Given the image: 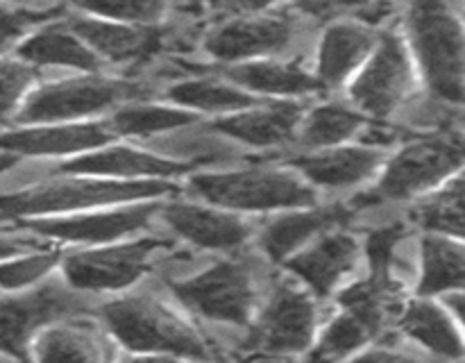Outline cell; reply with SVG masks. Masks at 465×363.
<instances>
[{
	"label": "cell",
	"instance_id": "cell-11",
	"mask_svg": "<svg viewBox=\"0 0 465 363\" xmlns=\"http://www.w3.org/2000/svg\"><path fill=\"white\" fill-rule=\"evenodd\" d=\"M159 200L162 198L109 204V207L64 213V216L30 218V221H23L21 227L39 239L77 245H104L130 239L136 231L145 230L159 216V209H162Z\"/></svg>",
	"mask_w": 465,
	"mask_h": 363
},
{
	"label": "cell",
	"instance_id": "cell-15",
	"mask_svg": "<svg viewBox=\"0 0 465 363\" xmlns=\"http://www.w3.org/2000/svg\"><path fill=\"white\" fill-rule=\"evenodd\" d=\"M193 171L186 163L163 157L148 145H134L132 141H112L100 148L68 157L59 162V175L103 177V180H177Z\"/></svg>",
	"mask_w": 465,
	"mask_h": 363
},
{
	"label": "cell",
	"instance_id": "cell-8",
	"mask_svg": "<svg viewBox=\"0 0 465 363\" xmlns=\"http://www.w3.org/2000/svg\"><path fill=\"white\" fill-rule=\"evenodd\" d=\"M300 18L291 7L213 21L203 36V53L221 66L252 59H284L300 34Z\"/></svg>",
	"mask_w": 465,
	"mask_h": 363
},
{
	"label": "cell",
	"instance_id": "cell-22",
	"mask_svg": "<svg viewBox=\"0 0 465 363\" xmlns=\"http://www.w3.org/2000/svg\"><path fill=\"white\" fill-rule=\"evenodd\" d=\"M16 57L36 73L50 68L62 73H98L104 64L73 30L66 14L41 23L16 45Z\"/></svg>",
	"mask_w": 465,
	"mask_h": 363
},
{
	"label": "cell",
	"instance_id": "cell-21",
	"mask_svg": "<svg viewBox=\"0 0 465 363\" xmlns=\"http://www.w3.org/2000/svg\"><path fill=\"white\" fill-rule=\"evenodd\" d=\"M159 216L163 218L173 234L184 239L186 243L216 252L239 250L252 234V227L243 216L230 209L216 207L209 202H175L162 204Z\"/></svg>",
	"mask_w": 465,
	"mask_h": 363
},
{
	"label": "cell",
	"instance_id": "cell-27",
	"mask_svg": "<svg viewBox=\"0 0 465 363\" xmlns=\"http://www.w3.org/2000/svg\"><path fill=\"white\" fill-rule=\"evenodd\" d=\"M104 118H107L109 130L114 132L116 139L141 141V143L157 139V136L171 134V132L200 121L198 113L189 112V109H182L177 104L166 103V100L154 103L150 98L118 104Z\"/></svg>",
	"mask_w": 465,
	"mask_h": 363
},
{
	"label": "cell",
	"instance_id": "cell-5",
	"mask_svg": "<svg viewBox=\"0 0 465 363\" xmlns=\"http://www.w3.org/2000/svg\"><path fill=\"white\" fill-rule=\"evenodd\" d=\"M109 334L141 357L212 358L207 338L166 304L148 295H127L100 307Z\"/></svg>",
	"mask_w": 465,
	"mask_h": 363
},
{
	"label": "cell",
	"instance_id": "cell-43",
	"mask_svg": "<svg viewBox=\"0 0 465 363\" xmlns=\"http://www.w3.org/2000/svg\"><path fill=\"white\" fill-rule=\"evenodd\" d=\"M16 162H18L16 154H9V152H3V150H0V175L7 171H12V168L16 166Z\"/></svg>",
	"mask_w": 465,
	"mask_h": 363
},
{
	"label": "cell",
	"instance_id": "cell-7",
	"mask_svg": "<svg viewBox=\"0 0 465 363\" xmlns=\"http://www.w3.org/2000/svg\"><path fill=\"white\" fill-rule=\"evenodd\" d=\"M416 66L407 39L398 30H380V39L357 75L348 82V100L371 121H391L409 103Z\"/></svg>",
	"mask_w": 465,
	"mask_h": 363
},
{
	"label": "cell",
	"instance_id": "cell-1",
	"mask_svg": "<svg viewBox=\"0 0 465 363\" xmlns=\"http://www.w3.org/2000/svg\"><path fill=\"white\" fill-rule=\"evenodd\" d=\"M404 32L434 100L465 104V27L448 0H409Z\"/></svg>",
	"mask_w": 465,
	"mask_h": 363
},
{
	"label": "cell",
	"instance_id": "cell-4",
	"mask_svg": "<svg viewBox=\"0 0 465 363\" xmlns=\"http://www.w3.org/2000/svg\"><path fill=\"white\" fill-rule=\"evenodd\" d=\"M139 98H150V91L141 82L104 75V71L68 73L32 86L14 123L39 125L95 121L112 113L118 104Z\"/></svg>",
	"mask_w": 465,
	"mask_h": 363
},
{
	"label": "cell",
	"instance_id": "cell-19",
	"mask_svg": "<svg viewBox=\"0 0 465 363\" xmlns=\"http://www.w3.org/2000/svg\"><path fill=\"white\" fill-rule=\"evenodd\" d=\"M304 107V100H262L241 112L212 118L209 127L239 148H284L295 143Z\"/></svg>",
	"mask_w": 465,
	"mask_h": 363
},
{
	"label": "cell",
	"instance_id": "cell-13",
	"mask_svg": "<svg viewBox=\"0 0 465 363\" xmlns=\"http://www.w3.org/2000/svg\"><path fill=\"white\" fill-rule=\"evenodd\" d=\"M316 320L312 295L300 286L282 281L272 289L262 316L254 322L248 348L268 357H293L312 348Z\"/></svg>",
	"mask_w": 465,
	"mask_h": 363
},
{
	"label": "cell",
	"instance_id": "cell-3",
	"mask_svg": "<svg viewBox=\"0 0 465 363\" xmlns=\"http://www.w3.org/2000/svg\"><path fill=\"white\" fill-rule=\"evenodd\" d=\"M189 193L236 213L284 211L318 202V191L291 166L191 171Z\"/></svg>",
	"mask_w": 465,
	"mask_h": 363
},
{
	"label": "cell",
	"instance_id": "cell-25",
	"mask_svg": "<svg viewBox=\"0 0 465 363\" xmlns=\"http://www.w3.org/2000/svg\"><path fill=\"white\" fill-rule=\"evenodd\" d=\"M162 100L177 104L182 109L198 113V116H227L241 112L252 104L262 103V98L250 91L241 89L225 75H186L163 86Z\"/></svg>",
	"mask_w": 465,
	"mask_h": 363
},
{
	"label": "cell",
	"instance_id": "cell-12",
	"mask_svg": "<svg viewBox=\"0 0 465 363\" xmlns=\"http://www.w3.org/2000/svg\"><path fill=\"white\" fill-rule=\"evenodd\" d=\"M173 295L189 311L207 320L245 327L252 320L257 286L252 272L243 263L223 259L200 270L198 275L175 281Z\"/></svg>",
	"mask_w": 465,
	"mask_h": 363
},
{
	"label": "cell",
	"instance_id": "cell-6",
	"mask_svg": "<svg viewBox=\"0 0 465 363\" xmlns=\"http://www.w3.org/2000/svg\"><path fill=\"white\" fill-rule=\"evenodd\" d=\"M463 162L465 139L457 132H439L409 141L393 157H386L384 166L377 172L375 186L357 195V204L361 207L366 202H400L416 198L459 171Z\"/></svg>",
	"mask_w": 465,
	"mask_h": 363
},
{
	"label": "cell",
	"instance_id": "cell-31",
	"mask_svg": "<svg viewBox=\"0 0 465 363\" xmlns=\"http://www.w3.org/2000/svg\"><path fill=\"white\" fill-rule=\"evenodd\" d=\"M411 221L430 231L465 239V172L448 182L439 193L420 200L411 209Z\"/></svg>",
	"mask_w": 465,
	"mask_h": 363
},
{
	"label": "cell",
	"instance_id": "cell-28",
	"mask_svg": "<svg viewBox=\"0 0 465 363\" xmlns=\"http://www.w3.org/2000/svg\"><path fill=\"white\" fill-rule=\"evenodd\" d=\"M75 318H62L41 327L32 338L30 357L39 361H94L103 357L98 334L77 325Z\"/></svg>",
	"mask_w": 465,
	"mask_h": 363
},
{
	"label": "cell",
	"instance_id": "cell-42",
	"mask_svg": "<svg viewBox=\"0 0 465 363\" xmlns=\"http://www.w3.org/2000/svg\"><path fill=\"white\" fill-rule=\"evenodd\" d=\"M175 5L186 14H203V5H200V0H175Z\"/></svg>",
	"mask_w": 465,
	"mask_h": 363
},
{
	"label": "cell",
	"instance_id": "cell-38",
	"mask_svg": "<svg viewBox=\"0 0 465 363\" xmlns=\"http://www.w3.org/2000/svg\"><path fill=\"white\" fill-rule=\"evenodd\" d=\"M404 236V227L400 225H384L377 227L375 231H371V236L366 239L363 245V252L371 259L372 275L380 277H391V266H393V254L398 243Z\"/></svg>",
	"mask_w": 465,
	"mask_h": 363
},
{
	"label": "cell",
	"instance_id": "cell-37",
	"mask_svg": "<svg viewBox=\"0 0 465 363\" xmlns=\"http://www.w3.org/2000/svg\"><path fill=\"white\" fill-rule=\"evenodd\" d=\"M64 9H32V7H0V54L14 50L35 27L62 16Z\"/></svg>",
	"mask_w": 465,
	"mask_h": 363
},
{
	"label": "cell",
	"instance_id": "cell-14",
	"mask_svg": "<svg viewBox=\"0 0 465 363\" xmlns=\"http://www.w3.org/2000/svg\"><path fill=\"white\" fill-rule=\"evenodd\" d=\"M73 30L107 66H121L132 71L145 66L163 53L168 44V30L162 25H136V23L109 21V18L84 16L66 12Z\"/></svg>",
	"mask_w": 465,
	"mask_h": 363
},
{
	"label": "cell",
	"instance_id": "cell-36",
	"mask_svg": "<svg viewBox=\"0 0 465 363\" xmlns=\"http://www.w3.org/2000/svg\"><path fill=\"white\" fill-rule=\"evenodd\" d=\"M36 84V71L18 57L0 54V125L14 121L23 100Z\"/></svg>",
	"mask_w": 465,
	"mask_h": 363
},
{
	"label": "cell",
	"instance_id": "cell-20",
	"mask_svg": "<svg viewBox=\"0 0 465 363\" xmlns=\"http://www.w3.org/2000/svg\"><path fill=\"white\" fill-rule=\"evenodd\" d=\"M363 254V245L350 231L334 227L325 234L316 236L312 243L289 257L284 266L298 277L307 289L318 298H327L339 290L350 277V272L359 266Z\"/></svg>",
	"mask_w": 465,
	"mask_h": 363
},
{
	"label": "cell",
	"instance_id": "cell-16",
	"mask_svg": "<svg viewBox=\"0 0 465 363\" xmlns=\"http://www.w3.org/2000/svg\"><path fill=\"white\" fill-rule=\"evenodd\" d=\"M386 162V150L352 141L331 148L307 150L291 157L289 166L304 177L316 191H352L368 184Z\"/></svg>",
	"mask_w": 465,
	"mask_h": 363
},
{
	"label": "cell",
	"instance_id": "cell-24",
	"mask_svg": "<svg viewBox=\"0 0 465 363\" xmlns=\"http://www.w3.org/2000/svg\"><path fill=\"white\" fill-rule=\"evenodd\" d=\"M223 75L262 100H304L321 93L312 71L289 59H252L223 66Z\"/></svg>",
	"mask_w": 465,
	"mask_h": 363
},
{
	"label": "cell",
	"instance_id": "cell-18",
	"mask_svg": "<svg viewBox=\"0 0 465 363\" xmlns=\"http://www.w3.org/2000/svg\"><path fill=\"white\" fill-rule=\"evenodd\" d=\"M380 39V30L363 18H339L322 25L316 48L313 77L321 93L345 89L359 68L372 53Z\"/></svg>",
	"mask_w": 465,
	"mask_h": 363
},
{
	"label": "cell",
	"instance_id": "cell-35",
	"mask_svg": "<svg viewBox=\"0 0 465 363\" xmlns=\"http://www.w3.org/2000/svg\"><path fill=\"white\" fill-rule=\"evenodd\" d=\"M289 7L304 21L325 23L339 18H363L372 23V16H384L389 12V3L381 0H289Z\"/></svg>",
	"mask_w": 465,
	"mask_h": 363
},
{
	"label": "cell",
	"instance_id": "cell-41",
	"mask_svg": "<svg viewBox=\"0 0 465 363\" xmlns=\"http://www.w3.org/2000/svg\"><path fill=\"white\" fill-rule=\"evenodd\" d=\"M448 304L454 309V313L461 318V322L465 325V295H452V298L448 299Z\"/></svg>",
	"mask_w": 465,
	"mask_h": 363
},
{
	"label": "cell",
	"instance_id": "cell-9",
	"mask_svg": "<svg viewBox=\"0 0 465 363\" xmlns=\"http://www.w3.org/2000/svg\"><path fill=\"white\" fill-rule=\"evenodd\" d=\"M171 243L154 236L121 239L104 245H89L59 261L64 281L80 293H112L130 289L148 272L154 259Z\"/></svg>",
	"mask_w": 465,
	"mask_h": 363
},
{
	"label": "cell",
	"instance_id": "cell-2",
	"mask_svg": "<svg viewBox=\"0 0 465 363\" xmlns=\"http://www.w3.org/2000/svg\"><path fill=\"white\" fill-rule=\"evenodd\" d=\"M173 180H103V177L59 175L57 180L0 195V221H30V218L64 216L84 209L136 200L163 198L173 193Z\"/></svg>",
	"mask_w": 465,
	"mask_h": 363
},
{
	"label": "cell",
	"instance_id": "cell-10",
	"mask_svg": "<svg viewBox=\"0 0 465 363\" xmlns=\"http://www.w3.org/2000/svg\"><path fill=\"white\" fill-rule=\"evenodd\" d=\"M84 293L66 281H48L0 299V358H30L32 338L41 327L86 311Z\"/></svg>",
	"mask_w": 465,
	"mask_h": 363
},
{
	"label": "cell",
	"instance_id": "cell-33",
	"mask_svg": "<svg viewBox=\"0 0 465 363\" xmlns=\"http://www.w3.org/2000/svg\"><path fill=\"white\" fill-rule=\"evenodd\" d=\"M171 0H68V12L109 21L162 25Z\"/></svg>",
	"mask_w": 465,
	"mask_h": 363
},
{
	"label": "cell",
	"instance_id": "cell-29",
	"mask_svg": "<svg viewBox=\"0 0 465 363\" xmlns=\"http://www.w3.org/2000/svg\"><path fill=\"white\" fill-rule=\"evenodd\" d=\"M400 325H402L404 334L411 336L422 348L439 354V357H465V345L457 327L452 325L448 313L430 299H416V302L409 304L404 309Z\"/></svg>",
	"mask_w": 465,
	"mask_h": 363
},
{
	"label": "cell",
	"instance_id": "cell-34",
	"mask_svg": "<svg viewBox=\"0 0 465 363\" xmlns=\"http://www.w3.org/2000/svg\"><path fill=\"white\" fill-rule=\"evenodd\" d=\"M59 261H62L59 254L48 248L0 259V289L9 290V293L32 289V286L48 280V275L59 266Z\"/></svg>",
	"mask_w": 465,
	"mask_h": 363
},
{
	"label": "cell",
	"instance_id": "cell-17",
	"mask_svg": "<svg viewBox=\"0 0 465 363\" xmlns=\"http://www.w3.org/2000/svg\"><path fill=\"white\" fill-rule=\"evenodd\" d=\"M116 141L107 118L77 123H39L0 132V150L35 159H68Z\"/></svg>",
	"mask_w": 465,
	"mask_h": 363
},
{
	"label": "cell",
	"instance_id": "cell-40",
	"mask_svg": "<svg viewBox=\"0 0 465 363\" xmlns=\"http://www.w3.org/2000/svg\"><path fill=\"white\" fill-rule=\"evenodd\" d=\"M45 248L41 243L39 236L35 239H25V236H9V234H0V259L12 257V254H21V252H30V250H41Z\"/></svg>",
	"mask_w": 465,
	"mask_h": 363
},
{
	"label": "cell",
	"instance_id": "cell-32",
	"mask_svg": "<svg viewBox=\"0 0 465 363\" xmlns=\"http://www.w3.org/2000/svg\"><path fill=\"white\" fill-rule=\"evenodd\" d=\"M377 336V329L368 325L357 313L341 309L327 327L322 329L321 340H318L313 357L318 358H348L352 354H359L363 348H368L372 338Z\"/></svg>",
	"mask_w": 465,
	"mask_h": 363
},
{
	"label": "cell",
	"instance_id": "cell-44",
	"mask_svg": "<svg viewBox=\"0 0 465 363\" xmlns=\"http://www.w3.org/2000/svg\"><path fill=\"white\" fill-rule=\"evenodd\" d=\"M381 3H389V5H393V3H402V0H381Z\"/></svg>",
	"mask_w": 465,
	"mask_h": 363
},
{
	"label": "cell",
	"instance_id": "cell-26",
	"mask_svg": "<svg viewBox=\"0 0 465 363\" xmlns=\"http://www.w3.org/2000/svg\"><path fill=\"white\" fill-rule=\"evenodd\" d=\"M368 121L371 118L359 112L350 100H322L313 107H304L295 143H300V152L352 143L359 141Z\"/></svg>",
	"mask_w": 465,
	"mask_h": 363
},
{
	"label": "cell",
	"instance_id": "cell-23",
	"mask_svg": "<svg viewBox=\"0 0 465 363\" xmlns=\"http://www.w3.org/2000/svg\"><path fill=\"white\" fill-rule=\"evenodd\" d=\"M352 216V209L348 204H309V207H295L277 211V216L259 234V245L272 261L284 263L293 257L298 250L312 243L316 236L343 227L348 218Z\"/></svg>",
	"mask_w": 465,
	"mask_h": 363
},
{
	"label": "cell",
	"instance_id": "cell-30",
	"mask_svg": "<svg viewBox=\"0 0 465 363\" xmlns=\"http://www.w3.org/2000/svg\"><path fill=\"white\" fill-rule=\"evenodd\" d=\"M420 295L465 290V248L445 236L422 239Z\"/></svg>",
	"mask_w": 465,
	"mask_h": 363
},
{
	"label": "cell",
	"instance_id": "cell-39",
	"mask_svg": "<svg viewBox=\"0 0 465 363\" xmlns=\"http://www.w3.org/2000/svg\"><path fill=\"white\" fill-rule=\"evenodd\" d=\"M277 3H280V0H200L203 14L207 12L209 16H213V21L266 12V9L277 7Z\"/></svg>",
	"mask_w": 465,
	"mask_h": 363
}]
</instances>
